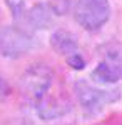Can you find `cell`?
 <instances>
[{"mask_svg": "<svg viewBox=\"0 0 122 125\" xmlns=\"http://www.w3.org/2000/svg\"><path fill=\"white\" fill-rule=\"evenodd\" d=\"M90 77L99 83H115L122 80V45L109 43L104 47L102 60L92 70Z\"/></svg>", "mask_w": 122, "mask_h": 125, "instance_id": "2", "label": "cell"}, {"mask_svg": "<svg viewBox=\"0 0 122 125\" xmlns=\"http://www.w3.org/2000/svg\"><path fill=\"white\" fill-rule=\"evenodd\" d=\"M10 94V88H9V83L3 80V78H0V100H3V98H7Z\"/></svg>", "mask_w": 122, "mask_h": 125, "instance_id": "11", "label": "cell"}, {"mask_svg": "<svg viewBox=\"0 0 122 125\" xmlns=\"http://www.w3.org/2000/svg\"><path fill=\"white\" fill-rule=\"evenodd\" d=\"M35 110L42 120H57V118H62L65 114H69L70 105L65 98L47 94L38 102H35Z\"/></svg>", "mask_w": 122, "mask_h": 125, "instance_id": "6", "label": "cell"}, {"mask_svg": "<svg viewBox=\"0 0 122 125\" xmlns=\"http://www.w3.org/2000/svg\"><path fill=\"white\" fill-rule=\"evenodd\" d=\"M74 90H75L77 98H79V104L89 114L100 112L105 105L119 100V97H121L119 90H102V88H97V87L90 85L87 80L75 82Z\"/></svg>", "mask_w": 122, "mask_h": 125, "instance_id": "3", "label": "cell"}, {"mask_svg": "<svg viewBox=\"0 0 122 125\" xmlns=\"http://www.w3.org/2000/svg\"><path fill=\"white\" fill-rule=\"evenodd\" d=\"M7 3L15 17H19L20 13H25V0H7Z\"/></svg>", "mask_w": 122, "mask_h": 125, "instance_id": "9", "label": "cell"}, {"mask_svg": "<svg viewBox=\"0 0 122 125\" xmlns=\"http://www.w3.org/2000/svg\"><path fill=\"white\" fill-rule=\"evenodd\" d=\"M34 47V40L25 30L19 27H2L0 29V53L7 58H20L28 53Z\"/></svg>", "mask_w": 122, "mask_h": 125, "instance_id": "5", "label": "cell"}, {"mask_svg": "<svg viewBox=\"0 0 122 125\" xmlns=\"http://www.w3.org/2000/svg\"><path fill=\"white\" fill-rule=\"evenodd\" d=\"M50 45H52V48L55 50L57 53L65 55V57L79 53L77 52V40L67 30H55L52 33V37H50Z\"/></svg>", "mask_w": 122, "mask_h": 125, "instance_id": "8", "label": "cell"}, {"mask_svg": "<svg viewBox=\"0 0 122 125\" xmlns=\"http://www.w3.org/2000/svg\"><path fill=\"white\" fill-rule=\"evenodd\" d=\"M25 17H27V22L30 27L44 30V29H49L54 23V20H55V10H54L52 5H49L45 2L44 3H35L25 13Z\"/></svg>", "mask_w": 122, "mask_h": 125, "instance_id": "7", "label": "cell"}, {"mask_svg": "<svg viewBox=\"0 0 122 125\" xmlns=\"http://www.w3.org/2000/svg\"><path fill=\"white\" fill-rule=\"evenodd\" d=\"M54 82V72L44 65V63H35L24 72L20 78V90L28 100L38 102L44 95H47Z\"/></svg>", "mask_w": 122, "mask_h": 125, "instance_id": "1", "label": "cell"}, {"mask_svg": "<svg viewBox=\"0 0 122 125\" xmlns=\"http://www.w3.org/2000/svg\"><path fill=\"white\" fill-rule=\"evenodd\" d=\"M67 62H69L75 70H80V68H84V65H85V62H84V58H82L80 53H74V55L67 57Z\"/></svg>", "mask_w": 122, "mask_h": 125, "instance_id": "10", "label": "cell"}, {"mask_svg": "<svg viewBox=\"0 0 122 125\" xmlns=\"http://www.w3.org/2000/svg\"><path fill=\"white\" fill-rule=\"evenodd\" d=\"M75 20L85 30H99L110 19L109 0H79L75 5Z\"/></svg>", "mask_w": 122, "mask_h": 125, "instance_id": "4", "label": "cell"}]
</instances>
